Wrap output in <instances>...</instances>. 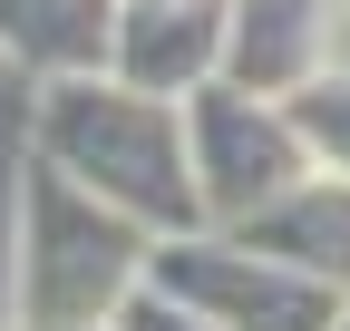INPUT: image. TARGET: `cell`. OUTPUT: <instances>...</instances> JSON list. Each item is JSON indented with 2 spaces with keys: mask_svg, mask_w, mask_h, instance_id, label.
Returning <instances> with one entry per match:
<instances>
[{
  "mask_svg": "<svg viewBox=\"0 0 350 331\" xmlns=\"http://www.w3.org/2000/svg\"><path fill=\"white\" fill-rule=\"evenodd\" d=\"M29 156H49L88 195L126 204L146 234H195V146H185V98H146L117 68H68L29 88Z\"/></svg>",
  "mask_w": 350,
  "mask_h": 331,
  "instance_id": "cell-1",
  "label": "cell"
},
{
  "mask_svg": "<svg viewBox=\"0 0 350 331\" xmlns=\"http://www.w3.org/2000/svg\"><path fill=\"white\" fill-rule=\"evenodd\" d=\"M156 234L126 204L88 195L49 156H29L10 195V331H88L117 321V302L146 282Z\"/></svg>",
  "mask_w": 350,
  "mask_h": 331,
  "instance_id": "cell-2",
  "label": "cell"
},
{
  "mask_svg": "<svg viewBox=\"0 0 350 331\" xmlns=\"http://www.w3.org/2000/svg\"><path fill=\"white\" fill-rule=\"evenodd\" d=\"M146 282L175 302H195L214 331H331L340 321V282L321 273H301L282 254H262L253 234L234 224H195V234H156V254H146Z\"/></svg>",
  "mask_w": 350,
  "mask_h": 331,
  "instance_id": "cell-3",
  "label": "cell"
},
{
  "mask_svg": "<svg viewBox=\"0 0 350 331\" xmlns=\"http://www.w3.org/2000/svg\"><path fill=\"white\" fill-rule=\"evenodd\" d=\"M185 146H195V195L204 224H253L262 204H282L312 176V137H301L292 98H262L243 78H204L185 98Z\"/></svg>",
  "mask_w": 350,
  "mask_h": 331,
  "instance_id": "cell-4",
  "label": "cell"
},
{
  "mask_svg": "<svg viewBox=\"0 0 350 331\" xmlns=\"http://www.w3.org/2000/svg\"><path fill=\"white\" fill-rule=\"evenodd\" d=\"M224 78L262 98H301L321 68H340L350 0H224Z\"/></svg>",
  "mask_w": 350,
  "mask_h": 331,
  "instance_id": "cell-5",
  "label": "cell"
},
{
  "mask_svg": "<svg viewBox=\"0 0 350 331\" xmlns=\"http://www.w3.org/2000/svg\"><path fill=\"white\" fill-rule=\"evenodd\" d=\"M224 0H117L107 68L146 98H195L204 78H224Z\"/></svg>",
  "mask_w": 350,
  "mask_h": 331,
  "instance_id": "cell-6",
  "label": "cell"
},
{
  "mask_svg": "<svg viewBox=\"0 0 350 331\" xmlns=\"http://www.w3.org/2000/svg\"><path fill=\"white\" fill-rule=\"evenodd\" d=\"M234 234H253L262 254H282V263H301V273H321V282L350 293V176H331V166H312L282 204H262Z\"/></svg>",
  "mask_w": 350,
  "mask_h": 331,
  "instance_id": "cell-7",
  "label": "cell"
},
{
  "mask_svg": "<svg viewBox=\"0 0 350 331\" xmlns=\"http://www.w3.org/2000/svg\"><path fill=\"white\" fill-rule=\"evenodd\" d=\"M117 0H0V59H20L29 78L107 68Z\"/></svg>",
  "mask_w": 350,
  "mask_h": 331,
  "instance_id": "cell-8",
  "label": "cell"
},
{
  "mask_svg": "<svg viewBox=\"0 0 350 331\" xmlns=\"http://www.w3.org/2000/svg\"><path fill=\"white\" fill-rule=\"evenodd\" d=\"M292 117H301V137H312V156L331 166V176H350V59L321 68L312 88L292 98Z\"/></svg>",
  "mask_w": 350,
  "mask_h": 331,
  "instance_id": "cell-9",
  "label": "cell"
},
{
  "mask_svg": "<svg viewBox=\"0 0 350 331\" xmlns=\"http://www.w3.org/2000/svg\"><path fill=\"white\" fill-rule=\"evenodd\" d=\"M107 331H214L195 302H175V293H156V282H137V293H126L117 302V321Z\"/></svg>",
  "mask_w": 350,
  "mask_h": 331,
  "instance_id": "cell-10",
  "label": "cell"
},
{
  "mask_svg": "<svg viewBox=\"0 0 350 331\" xmlns=\"http://www.w3.org/2000/svg\"><path fill=\"white\" fill-rule=\"evenodd\" d=\"M331 331H350V302H340V321H331Z\"/></svg>",
  "mask_w": 350,
  "mask_h": 331,
  "instance_id": "cell-11",
  "label": "cell"
},
{
  "mask_svg": "<svg viewBox=\"0 0 350 331\" xmlns=\"http://www.w3.org/2000/svg\"><path fill=\"white\" fill-rule=\"evenodd\" d=\"M88 331H107V321H88Z\"/></svg>",
  "mask_w": 350,
  "mask_h": 331,
  "instance_id": "cell-12",
  "label": "cell"
}]
</instances>
